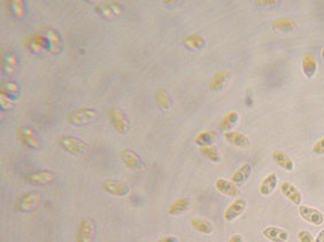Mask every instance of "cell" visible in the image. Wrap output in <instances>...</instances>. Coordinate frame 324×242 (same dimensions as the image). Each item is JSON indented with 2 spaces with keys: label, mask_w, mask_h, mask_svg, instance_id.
Segmentation results:
<instances>
[{
  "label": "cell",
  "mask_w": 324,
  "mask_h": 242,
  "mask_svg": "<svg viewBox=\"0 0 324 242\" xmlns=\"http://www.w3.org/2000/svg\"><path fill=\"white\" fill-rule=\"evenodd\" d=\"M98 116V111L93 109V108H78V109H74L68 112L66 118L69 124L81 127V125L90 124L97 120Z\"/></svg>",
  "instance_id": "cell-1"
},
{
  "label": "cell",
  "mask_w": 324,
  "mask_h": 242,
  "mask_svg": "<svg viewBox=\"0 0 324 242\" xmlns=\"http://www.w3.org/2000/svg\"><path fill=\"white\" fill-rule=\"evenodd\" d=\"M57 144L63 151L71 155H83L87 152V145L81 139L71 136H60Z\"/></svg>",
  "instance_id": "cell-2"
},
{
  "label": "cell",
  "mask_w": 324,
  "mask_h": 242,
  "mask_svg": "<svg viewBox=\"0 0 324 242\" xmlns=\"http://www.w3.org/2000/svg\"><path fill=\"white\" fill-rule=\"evenodd\" d=\"M42 194L39 192H27L19 196L15 203V210L20 212L33 211L41 203Z\"/></svg>",
  "instance_id": "cell-3"
},
{
  "label": "cell",
  "mask_w": 324,
  "mask_h": 242,
  "mask_svg": "<svg viewBox=\"0 0 324 242\" xmlns=\"http://www.w3.org/2000/svg\"><path fill=\"white\" fill-rule=\"evenodd\" d=\"M95 236V224L90 218H83L76 227V242H93Z\"/></svg>",
  "instance_id": "cell-4"
},
{
  "label": "cell",
  "mask_w": 324,
  "mask_h": 242,
  "mask_svg": "<svg viewBox=\"0 0 324 242\" xmlns=\"http://www.w3.org/2000/svg\"><path fill=\"white\" fill-rule=\"evenodd\" d=\"M18 138L21 141L23 146L29 148V149H35L37 151L42 147V140L41 137L37 135L34 129L29 127H21L18 129Z\"/></svg>",
  "instance_id": "cell-5"
},
{
  "label": "cell",
  "mask_w": 324,
  "mask_h": 242,
  "mask_svg": "<svg viewBox=\"0 0 324 242\" xmlns=\"http://www.w3.org/2000/svg\"><path fill=\"white\" fill-rule=\"evenodd\" d=\"M120 157H121L123 163H125L130 170L137 172L145 171V163H144L141 157L136 154L134 151H131V149H122V151L120 152Z\"/></svg>",
  "instance_id": "cell-6"
},
{
  "label": "cell",
  "mask_w": 324,
  "mask_h": 242,
  "mask_svg": "<svg viewBox=\"0 0 324 242\" xmlns=\"http://www.w3.org/2000/svg\"><path fill=\"white\" fill-rule=\"evenodd\" d=\"M94 11L106 20L117 19L123 14V8L119 5V3H100L94 7Z\"/></svg>",
  "instance_id": "cell-7"
},
{
  "label": "cell",
  "mask_w": 324,
  "mask_h": 242,
  "mask_svg": "<svg viewBox=\"0 0 324 242\" xmlns=\"http://www.w3.org/2000/svg\"><path fill=\"white\" fill-rule=\"evenodd\" d=\"M299 215L303 220L308 221V223L311 225H315V226H319V225L323 224L324 221V215L321 210L318 209L309 207V205H299L298 208Z\"/></svg>",
  "instance_id": "cell-8"
},
{
  "label": "cell",
  "mask_w": 324,
  "mask_h": 242,
  "mask_svg": "<svg viewBox=\"0 0 324 242\" xmlns=\"http://www.w3.org/2000/svg\"><path fill=\"white\" fill-rule=\"evenodd\" d=\"M110 120L113 128L121 135H125L129 130V120H128L125 112L119 108H112L110 109Z\"/></svg>",
  "instance_id": "cell-9"
},
{
  "label": "cell",
  "mask_w": 324,
  "mask_h": 242,
  "mask_svg": "<svg viewBox=\"0 0 324 242\" xmlns=\"http://www.w3.org/2000/svg\"><path fill=\"white\" fill-rule=\"evenodd\" d=\"M101 188L107 193V194L118 196V197L127 196L130 193V188L128 185L121 183V181L112 180V179H107L105 181H102Z\"/></svg>",
  "instance_id": "cell-10"
},
{
  "label": "cell",
  "mask_w": 324,
  "mask_h": 242,
  "mask_svg": "<svg viewBox=\"0 0 324 242\" xmlns=\"http://www.w3.org/2000/svg\"><path fill=\"white\" fill-rule=\"evenodd\" d=\"M57 176H55L54 172L49 171V170H39L35 172H30L26 176L25 180L28 184L30 185H47L54 181Z\"/></svg>",
  "instance_id": "cell-11"
},
{
  "label": "cell",
  "mask_w": 324,
  "mask_h": 242,
  "mask_svg": "<svg viewBox=\"0 0 324 242\" xmlns=\"http://www.w3.org/2000/svg\"><path fill=\"white\" fill-rule=\"evenodd\" d=\"M246 209V201L244 199H236L233 203L228 205L223 212V218L227 221H233L241 217Z\"/></svg>",
  "instance_id": "cell-12"
},
{
  "label": "cell",
  "mask_w": 324,
  "mask_h": 242,
  "mask_svg": "<svg viewBox=\"0 0 324 242\" xmlns=\"http://www.w3.org/2000/svg\"><path fill=\"white\" fill-rule=\"evenodd\" d=\"M282 194L286 197L287 200H290L292 203L295 205H300L302 201V194L299 189L294 186L293 184L290 181H283L279 186Z\"/></svg>",
  "instance_id": "cell-13"
},
{
  "label": "cell",
  "mask_w": 324,
  "mask_h": 242,
  "mask_svg": "<svg viewBox=\"0 0 324 242\" xmlns=\"http://www.w3.org/2000/svg\"><path fill=\"white\" fill-rule=\"evenodd\" d=\"M262 235L271 242H286L290 234L284 228L277 226H268L262 229Z\"/></svg>",
  "instance_id": "cell-14"
},
{
  "label": "cell",
  "mask_w": 324,
  "mask_h": 242,
  "mask_svg": "<svg viewBox=\"0 0 324 242\" xmlns=\"http://www.w3.org/2000/svg\"><path fill=\"white\" fill-rule=\"evenodd\" d=\"M301 69L303 75H305L308 79L315 77L316 72H317V61H316L314 55L311 54L310 52H307V53L302 55Z\"/></svg>",
  "instance_id": "cell-15"
},
{
  "label": "cell",
  "mask_w": 324,
  "mask_h": 242,
  "mask_svg": "<svg viewBox=\"0 0 324 242\" xmlns=\"http://www.w3.org/2000/svg\"><path fill=\"white\" fill-rule=\"evenodd\" d=\"M26 46L29 51L36 52H42L44 50H50V44H49V39L44 37L43 35H33L31 37L27 39L26 42Z\"/></svg>",
  "instance_id": "cell-16"
},
{
  "label": "cell",
  "mask_w": 324,
  "mask_h": 242,
  "mask_svg": "<svg viewBox=\"0 0 324 242\" xmlns=\"http://www.w3.org/2000/svg\"><path fill=\"white\" fill-rule=\"evenodd\" d=\"M278 185V178L276 176V173L271 172L269 175H267L263 180L261 181L259 186V192L262 196H269L275 192V189L277 188Z\"/></svg>",
  "instance_id": "cell-17"
},
{
  "label": "cell",
  "mask_w": 324,
  "mask_h": 242,
  "mask_svg": "<svg viewBox=\"0 0 324 242\" xmlns=\"http://www.w3.org/2000/svg\"><path fill=\"white\" fill-rule=\"evenodd\" d=\"M252 175V165L250 163H244L236 170L231 176V181L236 186H242L246 183Z\"/></svg>",
  "instance_id": "cell-18"
},
{
  "label": "cell",
  "mask_w": 324,
  "mask_h": 242,
  "mask_svg": "<svg viewBox=\"0 0 324 242\" xmlns=\"http://www.w3.org/2000/svg\"><path fill=\"white\" fill-rule=\"evenodd\" d=\"M225 138L228 143L237 148H242V149L249 148L250 145H251V141L246 136H244V135H242V133L236 132L233 130L225 132Z\"/></svg>",
  "instance_id": "cell-19"
},
{
  "label": "cell",
  "mask_w": 324,
  "mask_h": 242,
  "mask_svg": "<svg viewBox=\"0 0 324 242\" xmlns=\"http://www.w3.org/2000/svg\"><path fill=\"white\" fill-rule=\"evenodd\" d=\"M215 188L218 189L221 194L227 196H237L239 193L238 187L236 186L233 181L223 178H218L215 180Z\"/></svg>",
  "instance_id": "cell-20"
},
{
  "label": "cell",
  "mask_w": 324,
  "mask_h": 242,
  "mask_svg": "<svg viewBox=\"0 0 324 242\" xmlns=\"http://www.w3.org/2000/svg\"><path fill=\"white\" fill-rule=\"evenodd\" d=\"M271 156H273V160L275 161V163L277 164L278 167H281L282 169H284V170L289 172L293 171L294 169L293 161H292L291 157L287 154H285V153L279 151V149H275V151H273Z\"/></svg>",
  "instance_id": "cell-21"
},
{
  "label": "cell",
  "mask_w": 324,
  "mask_h": 242,
  "mask_svg": "<svg viewBox=\"0 0 324 242\" xmlns=\"http://www.w3.org/2000/svg\"><path fill=\"white\" fill-rule=\"evenodd\" d=\"M190 223H191V226L193 227V229H195V231L199 232V233H201V234L209 235L214 231L213 224H211L209 220H207L205 218H200V217H192Z\"/></svg>",
  "instance_id": "cell-22"
},
{
  "label": "cell",
  "mask_w": 324,
  "mask_h": 242,
  "mask_svg": "<svg viewBox=\"0 0 324 242\" xmlns=\"http://www.w3.org/2000/svg\"><path fill=\"white\" fill-rule=\"evenodd\" d=\"M229 77H230V74L228 70H221V71L216 72V74L214 75V77L211 78V80H210L209 88L214 92L221 91L222 88L226 86L227 82L229 80Z\"/></svg>",
  "instance_id": "cell-23"
},
{
  "label": "cell",
  "mask_w": 324,
  "mask_h": 242,
  "mask_svg": "<svg viewBox=\"0 0 324 242\" xmlns=\"http://www.w3.org/2000/svg\"><path fill=\"white\" fill-rule=\"evenodd\" d=\"M190 209V200L186 197H181V199L174 201L168 208V215L170 216H179L182 213L186 212Z\"/></svg>",
  "instance_id": "cell-24"
},
{
  "label": "cell",
  "mask_w": 324,
  "mask_h": 242,
  "mask_svg": "<svg viewBox=\"0 0 324 242\" xmlns=\"http://www.w3.org/2000/svg\"><path fill=\"white\" fill-rule=\"evenodd\" d=\"M271 27H273V29L276 31L283 32V34H289V32H292L294 30L295 22L294 20L292 19L281 18L274 20L273 23H271Z\"/></svg>",
  "instance_id": "cell-25"
},
{
  "label": "cell",
  "mask_w": 324,
  "mask_h": 242,
  "mask_svg": "<svg viewBox=\"0 0 324 242\" xmlns=\"http://www.w3.org/2000/svg\"><path fill=\"white\" fill-rule=\"evenodd\" d=\"M239 120V114L237 111H229L223 116V118L220 122V130L222 132L231 131V129L237 125Z\"/></svg>",
  "instance_id": "cell-26"
},
{
  "label": "cell",
  "mask_w": 324,
  "mask_h": 242,
  "mask_svg": "<svg viewBox=\"0 0 324 242\" xmlns=\"http://www.w3.org/2000/svg\"><path fill=\"white\" fill-rule=\"evenodd\" d=\"M47 39L50 44V52L52 54H57L62 48V40L60 35L55 30H47Z\"/></svg>",
  "instance_id": "cell-27"
},
{
  "label": "cell",
  "mask_w": 324,
  "mask_h": 242,
  "mask_svg": "<svg viewBox=\"0 0 324 242\" xmlns=\"http://www.w3.org/2000/svg\"><path fill=\"white\" fill-rule=\"evenodd\" d=\"M216 140V133L214 131L206 130L199 132L194 138V143L199 145L200 147L211 146V144Z\"/></svg>",
  "instance_id": "cell-28"
},
{
  "label": "cell",
  "mask_w": 324,
  "mask_h": 242,
  "mask_svg": "<svg viewBox=\"0 0 324 242\" xmlns=\"http://www.w3.org/2000/svg\"><path fill=\"white\" fill-rule=\"evenodd\" d=\"M183 44L184 46L190 48V50H201V48H203L206 45L205 39L200 35L186 36V37L183 39Z\"/></svg>",
  "instance_id": "cell-29"
},
{
  "label": "cell",
  "mask_w": 324,
  "mask_h": 242,
  "mask_svg": "<svg viewBox=\"0 0 324 242\" xmlns=\"http://www.w3.org/2000/svg\"><path fill=\"white\" fill-rule=\"evenodd\" d=\"M155 101H157L158 106L161 108L162 110H167L170 108V95L168 93V91H166L165 88H160L157 92H155Z\"/></svg>",
  "instance_id": "cell-30"
},
{
  "label": "cell",
  "mask_w": 324,
  "mask_h": 242,
  "mask_svg": "<svg viewBox=\"0 0 324 242\" xmlns=\"http://www.w3.org/2000/svg\"><path fill=\"white\" fill-rule=\"evenodd\" d=\"M200 152H201V154L210 161V162L213 163H220L221 162V155H220V153L218 149L213 146H203V147H200Z\"/></svg>",
  "instance_id": "cell-31"
},
{
  "label": "cell",
  "mask_w": 324,
  "mask_h": 242,
  "mask_svg": "<svg viewBox=\"0 0 324 242\" xmlns=\"http://www.w3.org/2000/svg\"><path fill=\"white\" fill-rule=\"evenodd\" d=\"M12 11L18 19H23L26 15V5L22 0H14L11 3Z\"/></svg>",
  "instance_id": "cell-32"
},
{
  "label": "cell",
  "mask_w": 324,
  "mask_h": 242,
  "mask_svg": "<svg viewBox=\"0 0 324 242\" xmlns=\"http://www.w3.org/2000/svg\"><path fill=\"white\" fill-rule=\"evenodd\" d=\"M2 93L7 95V96L18 95L19 94V87H18L17 84L13 83V82L5 83L2 87Z\"/></svg>",
  "instance_id": "cell-33"
},
{
  "label": "cell",
  "mask_w": 324,
  "mask_h": 242,
  "mask_svg": "<svg viewBox=\"0 0 324 242\" xmlns=\"http://www.w3.org/2000/svg\"><path fill=\"white\" fill-rule=\"evenodd\" d=\"M298 240L299 242H315L314 236L307 229H301L298 232Z\"/></svg>",
  "instance_id": "cell-34"
},
{
  "label": "cell",
  "mask_w": 324,
  "mask_h": 242,
  "mask_svg": "<svg viewBox=\"0 0 324 242\" xmlns=\"http://www.w3.org/2000/svg\"><path fill=\"white\" fill-rule=\"evenodd\" d=\"M311 152L315 155H324V137L316 141L313 148H311Z\"/></svg>",
  "instance_id": "cell-35"
},
{
  "label": "cell",
  "mask_w": 324,
  "mask_h": 242,
  "mask_svg": "<svg viewBox=\"0 0 324 242\" xmlns=\"http://www.w3.org/2000/svg\"><path fill=\"white\" fill-rule=\"evenodd\" d=\"M0 102H2V108L5 110H11L14 108V102L12 101L10 96L2 93V98H0Z\"/></svg>",
  "instance_id": "cell-36"
},
{
  "label": "cell",
  "mask_w": 324,
  "mask_h": 242,
  "mask_svg": "<svg viewBox=\"0 0 324 242\" xmlns=\"http://www.w3.org/2000/svg\"><path fill=\"white\" fill-rule=\"evenodd\" d=\"M157 242H178V239L173 235H167L161 237V239H159Z\"/></svg>",
  "instance_id": "cell-37"
},
{
  "label": "cell",
  "mask_w": 324,
  "mask_h": 242,
  "mask_svg": "<svg viewBox=\"0 0 324 242\" xmlns=\"http://www.w3.org/2000/svg\"><path fill=\"white\" fill-rule=\"evenodd\" d=\"M228 242H244V239L241 234H234L233 236L229 237Z\"/></svg>",
  "instance_id": "cell-38"
},
{
  "label": "cell",
  "mask_w": 324,
  "mask_h": 242,
  "mask_svg": "<svg viewBox=\"0 0 324 242\" xmlns=\"http://www.w3.org/2000/svg\"><path fill=\"white\" fill-rule=\"evenodd\" d=\"M315 242H324V228L318 233L317 236H316Z\"/></svg>",
  "instance_id": "cell-39"
},
{
  "label": "cell",
  "mask_w": 324,
  "mask_h": 242,
  "mask_svg": "<svg viewBox=\"0 0 324 242\" xmlns=\"http://www.w3.org/2000/svg\"><path fill=\"white\" fill-rule=\"evenodd\" d=\"M321 56H322L323 60H324V47L322 48V52H321Z\"/></svg>",
  "instance_id": "cell-40"
}]
</instances>
